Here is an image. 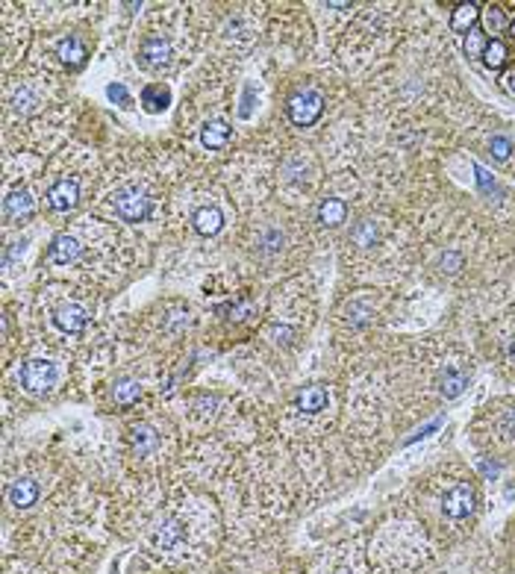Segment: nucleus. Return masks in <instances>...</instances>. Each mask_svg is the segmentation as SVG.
I'll list each match as a JSON object with an SVG mask.
<instances>
[{"label": "nucleus", "mask_w": 515, "mask_h": 574, "mask_svg": "<svg viewBox=\"0 0 515 574\" xmlns=\"http://www.w3.org/2000/svg\"><path fill=\"white\" fill-rule=\"evenodd\" d=\"M483 27H486V33H501L504 27H506V18H504V12L498 9V6H489L483 15Z\"/></svg>", "instance_id": "nucleus-24"}, {"label": "nucleus", "mask_w": 515, "mask_h": 574, "mask_svg": "<svg viewBox=\"0 0 515 574\" xmlns=\"http://www.w3.org/2000/svg\"><path fill=\"white\" fill-rule=\"evenodd\" d=\"M80 253H83V245L77 242L74 236H68V233H59L56 239L50 242V263H56V265H68Z\"/></svg>", "instance_id": "nucleus-9"}, {"label": "nucleus", "mask_w": 515, "mask_h": 574, "mask_svg": "<svg viewBox=\"0 0 515 574\" xmlns=\"http://www.w3.org/2000/svg\"><path fill=\"white\" fill-rule=\"evenodd\" d=\"M489 150H492V156H494V160H509V153H512V142H509V138L506 136H494L492 138V145H489Z\"/></svg>", "instance_id": "nucleus-25"}, {"label": "nucleus", "mask_w": 515, "mask_h": 574, "mask_svg": "<svg viewBox=\"0 0 515 574\" xmlns=\"http://www.w3.org/2000/svg\"><path fill=\"white\" fill-rule=\"evenodd\" d=\"M265 245H268V250H277L283 245V233L280 230H268L265 233Z\"/></svg>", "instance_id": "nucleus-33"}, {"label": "nucleus", "mask_w": 515, "mask_h": 574, "mask_svg": "<svg viewBox=\"0 0 515 574\" xmlns=\"http://www.w3.org/2000/svg\"><path fill=\"white\" fill-rule=\"evenodd\" d=\"M201 142L209 150H221L230 142V124L227 121H206L201 130Z\"/></svg>", "instance_id": "nucleus-14"}, {"label": "nucleus", "mask_w": 515, "mask_h": 574, "mask_svg": "<svg viewBox=\"0 0 515 574\" xmlns=\"http://www.w3.org/2000/svg\"><path fill=\"white\" fill-rule=\"evenodd\" d=\"M506 89H509V92H515V71H512V74H506Z\"/></svg>", "instance_id": "nucleus-35"}, {"label": "nucleus", "mask_w": 515, "mask_h": 574, "mask_svg": "<svg viewBox=\"0 0 515 574\" xmlns=\"http://www.w3.org/2000/svg\"><path fill=\"white\" fill-rule=\"evenodd\" d=\"M130 442H133V448L138 453H150L156 448V430L150 424H135L130 430Z\"/></svg>", "instance_id": "nucleus-19"}, {"label": "nucleus", "mask_w": 515, "mask_h": 574, "mask_svg": "<svg viewBox=\"0 0 515 574\" xmlns=\"http://www.w3.org/2000/svg\"><path fill=\"white\" fill-rule=\"evenodd\" d=\"M86 56H89V50L77 35L65 38V42L59 45V59H62V65H68V68H80L86 62Z\"/></svg>", "instance_id": "nucleus-16"}, {"label": "nucleus", "mask_w": 515, "mask_h": 574, "mask_svg": "<svg viewBox=\"0 0 515 574\" xmlns=\"http://www.w3.org/2000/svg\"><path fill=\"white\" fill-rule=\"evenodd\" d=\"M112 206L124 221H145L150 212V197L138 186H124L112 194Z\"/></svg>", "instance_id": "nucleus-1"}, {"label": "nucleus", "mask_w": 515, "mask_h": 574, "mask_svg": "<svg viewBox=\"0 0 515 574\" xmlns=\"http://www.w3.org/2000/svg\"><path fill=\"white\" fill-rule=\"evenodd\" d=\"M324 407H327V389L324 386L312 383V386H304L298 392V409H304V412H321Z\"/></svg>", "instance_id": "nucleus-15"}, {"label": "nucleus", "mask_w": 515, "mask_h": 574, "mask_svg": "<svg viewBox=\"0 0 515 574\" xmlns=\"http://www.w3.org/2000/svg\"><path fill=\"white\" fill-rule=\"evenodd\" d=\"M474 174H477V183H480V189H483V192H492V189H494V180H492V177H489V174H486L480 165H474Z\"/></svg>", "instance_id": "nucleus-31"}, {"label": "nucleus", "mask_w": 515, "mask_h": 574, "mask_svg": "<svg viewBox=\"0 0 515 574\" xmlns=\"http://www.w3.org/2000/svg\"><path fill=\"white\" fill-rule=\"evenodd\" d=\"M442 509H445V516L453 519V521L468 519L471 512H474V489H471V483H457V486H453L445 495Z\"/></svg>", "instance_id": "nucleus-4"}, {"label": "nucleus", "mask_w": 515, "mask_h": 574, "mask_svg": "<svg viewBox=\"0 0 515 574\" xmlns=\"http://www.w3.org/2000/svg\"><path fill=\"white\" fill-rule=\"evenodd\" d=\"M4 212H6V219H12V221L33 219V215H35V197L30 192H24V189H15V192L6 194Z\"/></svg>", "instance_id": "nucleus-7"}, {"label": "nucleus", "mask_w": 515, "mask_h": 574, "mask_svg": "<svg viewBox=\"0 0 515 574\" xmlns=\"http://www.w3.org/2000/svg\"><path fill=\"white\" fill-rule=\"evenodd\" d=\"M106 94H109V101L112 104H118V106H133V101H130V94H127V89L121 86V83H109L106 86Z\"/></svg>", "instance_id": "nucleus-26"}, {"label": "nucleus", "mask_w": 515, "mask_h": 574, "mask_svg": "<svg viewBox=\"0 0 515 574\" xmlns=\"http://www.w3.org/2000/svg\"><path fill=\"white\" fill-rule=\"evenodd\" d=\"M321 112H324V97L319 92L306 89V92H298V94L289 97V118H292V124L309 127V124L319 121Z\"/></svg>", "instance_id": "nucleus-2"}, {"label": "nucleus", "mask_w": 515, "mask_h": 574, "mask_svg": "<svg viewBox=\"0 0 515 574\" xmlns=\"http://www.w3.org/2000/svg\"><path fill=\"white\" fill-rule=\"evenodd\" d=\"M330 9H350V4H327Z\"/></svg>", "instance_id": "nucleus-37"}, {"label": "nucleus", "mask_w": 515, "mask_h": 574, "mask_svg": "<svg viewBox=\"0 0 515 574\" xmlns=\"http://www.w3.org/2000/svg\"><path fill=\"white\" fill-rule=\"evenodd\" d=\"M56 383V365L50 360H27L21 368V386L30 394H45Z\"/></svg>", "instance_id": "nucleus-3"}, {"label": "nucleus", "mask_w": 515, "mask_h": 574, "mask_svg": "<svg viewBox=\"0 0 515 574\" xmlns=\"http://www.w3.org/2000/svg\"><path fill=\"white\" fill-rule=\"evenodd\" d=\"M112 394H115V404H121V407H130L133 401H138V394H142V386H138V380H130V377H124V380H118V383H115Z\"/></svg>", "instance_id": "nucleus-20"}, {"label": "nucleus", "mask_w": 515, "mask_h": 574, "mask_svg": "<svg viewBox=\"0 0 515 574\" xmlns=\"http://www.w3.org/2000/svg\"><path fill=\"white\" fill-rule=\"evenodd\" d=\"M192 224L201 236H215L218 230L224 227V212L218 206H201L192 215Z\"/></svg>", "instance_id": "nucleus-11"}, {"label": "nucleus", "mask_w": 515, "mask_h": 574, "mask_svg": "<svg viewBox=\"0 0 515 574\" xmlns=\"http://www.w3.org/2000/svg\"><path fill=\"white\" fill-rule=\"evenodd\" d=\"M35 501H38V483H35V480L21 478V480H15V483L9 486V504H12V507L27 509V507H33Z\"/></svg>", "instance_id": "nucleus-12"}, {"label": "nucleus", "mask_w": 515, "mask_h": 574, "mask_svg": "<svg viewBox=\"0 0 515 574\" xmlns=\"http://www.w3.org/2000/svg\"><path fill=\"white\" fill-rule=\"evenodd\" d=\"M439 424H442V419H433V421H430V424H427V427H421V430H419V433H412V436H409V439H406V445H412V442H419V439H424V436H430V433H433V430H439Z\"/></svg>", "instance_id": "nucleus-29"}, {"label": "nucleus", "mask_w": 515, "mask_h": 574, "mask_svg": "<svg viewBox=\"0 0 515 574\" xmlns=\"http://www.w3.org/2000/svg\"><path fill=\"white\" fill-rule=\"evenodd\" d=\"M183 542H186V527H183V521H177V519L162 521L160 530H156V536H153V545L162 548V551H174V548H180Z\"/></svg>", "instance_id": "nucleus-10"}, {"label": "nucleus", "mask_w": 515, "mask_h": 574, "mask_svg": "<svg viewBox=\"0 0 515 574\" xmlns=\"http://www.w3.org/2000/svg\"><path fill=\"white\" fill-rule=\"evenodd\" d=\"M24 248H27V239H21V242H12V248H9V253H6V265H12L18 256L24 253Z\"/></svg>", "instance_id": "nucleus-32"}, {"label": "nucleus", "mask_w": 515, "mask_h": 574, "mask_svg": "<svg viewBox=\"0 0 515 574\" xmlns=\"http://www.w3.org/2000/svg\"><path fill=\"white\" fill-rule=\"evenodd\" d=\"M350 242L360 245V248H371L374 242H377V227H374V221H360L353 230H350Z\"/></svg>", "instance_id": "nucleus-22"}, {"label": "nucleus", "mask_w": 515, "mask_h": 574, "mask_svg": "<svg viewBox=\"0 0 515 574\" xmlns=\"http://www.w3.org/2000/svg\"><path fill=\"white\" fill-rule=\"evenodd\" d=\"M77 201H80V183L74 180H59V183H53L50 189H48V204H50V209H56V212H68V209H74L77 206Z\"/></svg>", "instance_id": "nucleus-6"}, {"label": "nucleus", "mask_w": 515, "mask_h": 574, "mask_svg": "<svg viewBox=\"0 0 515 574\" xmlns=\"http://www.w3.org/2000/svg\"><path fill=\"white\" fill-rule=\"evenodd\" d=\"M480 471H483V478H498L501 465H498V463H489V460H483V463H480Z\"/></svg>", "instance_id": "nucleus-34"}, {"label": "nucleus", "mask_w": 515, "mask_h": 574, "mask_svg": "<svg viewBox=\"0 0 515 574\" xmlns=\"http://www.w3.org/2000/svg\"><path fill=\"white\" fill-rule=\"evenodd\" d=\"M483 50H486L483 35H480L477 30H471L468 38H465V53H468V56H483Z\"/></svg>", "instance_id": "nucleus-27"}, {"label": "nucleus", "mask_w": 515, "mask_h": 574, "mask_svg": "<svg viewBox=\"0 0 515 574\" xmlns=\"http://www.w3.org/2000/svg\"><path fill=\"white\" fill-rule=\"evenodd\" d=\"M506 62V45L501 42V38H492V42H486V50H483V65L498 71L501 65Z\"/></svg>", "instance_id": "nucleus-21"}, {"label": "nucleus", "mask_w": 515, "mask_h": 574, "mask_svg": "<svg viewBox=\"0 0 515 574\" xmlns=\"http://www.w3.org/2000/svg\"><path fill=\"white\" fill-rule=\"evenodd\" d=\"M33 104H35V97H33L27 89H21V92L15 94V109H18V112H30Z\"/></svg>", "instance_id": "nucleus-28"}, {"label": "nucleus", "mask_w": 515, "mask_h": 574, "mask_svg": "<svg viewBox=\"0 0 515 574\" xmlns=\"http://www.w3.org/2000/svg\"><path fill=\"white\" fill-rule=\"evenodd\" d=\"M477 18H480V6L477 4H460L457 9H453V15H450V27L457 30V33H471V27H474Z\"/></svg>", "instance_id": "nucleus-18"}, {"label": "nucleus", "mask_w": 515, "mask_h": 574, "mask_svg": "<svg viewBox=\"0 0 515 574\" xmlns=\"http://www.w3.org/2000/svg\"><path fill=\"white\" fill-rule=\"evenodd\" d=\"M509 35H512V38H515V21H512V24H509Z\"/></svg>", "instance_id": "nucleus-38"}, {"label": "nucleus", "mask_w": 515, "mask_h": 574, "mask_svg": "<svg viewBox=\"0 0 515 574\" xmlns=\"http://www.w3.org/2000/svg\"><path fill=\"white\" fill-rule=\"evenodd\" d=\"M460 265H463V256H460V253H445V256H442V268H445V271H457Z\"/></svg>", "instance_id": "nucleus-30"}, {"label": "nucleus", "mask_w": 515, "mask_h": 574, "mask_svg": "<svg viewBox=\"0 0 515 574\" xmlns=\"http://www.w3.org/2000/svg\"><path fill=\"white\" fill-rule=\"evenodd\" d=\"M89 321V312L80 304H62L53 312V324L62 333H80Z\"/></svg>", "instance_id": "nucleus-8"}, {"label": "nucleus", "mask_w": 515, "mask_h": 574, "mask_svg": "<svg viewBox=\"0 0 515 574\" xmlns=\"http://www.w3.org/2000/svg\"><path fill=\"white\" fill-rule=\"evenodd\" d=\"M168 104H171V89H168V86L150 83V86L142 89V106H145V112L156 115V112L168 109Z\"/></svg>", "instance_id": "nucleus-13"}, {"label": "nucleus", "mask_w": 515, "mask_h": 574, "mask_svg": "<svg viewBox=\"0 0 515 574\" xmlns=\"http://www.w3.org/2000/svg\"><path fill=\"white\" fill-rule=\"evenodd\" d=\"M468 386V374L463 371H450L442 377V394L445 398H457V394H463V389Z\"/></svg>", "instance_id": "nucleus-23"}, {"label": "nucleus", "mask_w": 515, "mask_h": 574, "mask_svg": "<svg viewBox=\"0 0 515 574\" xmlns=\"http://www.w3.org/2000/svg\"><path fill=\"white\" fill-rule=\"evenodd\" d=\"M512 421H515V412H509V424H512ZM504 436H512V427L504 430Z\"/></svg>", "instance_id": "nucleus-36"}, {"label": "nucleus", "mask_w": 515, "mask_h": 574, "mask_svg": "<svg viewBox=\"0 0 515 574\" xmlns=\"http://www.w3.org/2000/svg\"><path fill=\"white\" fill-rule=\"evenodd\" d=\"M319 219H321L324 227H339L348 219L345 201H339V197H327V201L321 204V209H319Z\"/></svg>", "instance_id": "nucleus-17"}, {"label": "nucleus", "mask_w": 515, "mask_h": 574, "mask_svg": "<svg viewBox=\"0 0 515 574\" xmlns=\"http://www.w3.org/2000/svg\"><path fill=\"white\" fill-rule=\"evenodd\" d=\"M138 62L150 71H160L171 62V42L162 35H148L142 48H138Z\"/></svg>", "instance_id": "nucleus-5"}]
</instances>
